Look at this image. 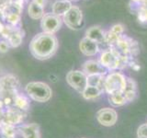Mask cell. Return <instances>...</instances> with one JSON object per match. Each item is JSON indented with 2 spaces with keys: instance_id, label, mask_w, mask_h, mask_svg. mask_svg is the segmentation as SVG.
<instances>
[{
  "instance_id": "6da1fadb",
  "label": "cell",
  "mask_w": 147,
  "mask_h": 138,
  "mask_svg": "<svg viewBox=\"0 0 147 138\" xmlns=\"http://www.w3.org/2000/svg\"><path fill=\"white\" fill-rule=\"evenodd\" d=\"M58 49V40L54 34L40 32L30 43L31 54L38 60H47L53 56Z\"/></svg>"
},
{
  "instance_id": "7a4b0ae2",
  "label": "cell",
  "mask_w": 147,
  "mask_h": 138,
  "mask_svg": "<svg viewBox=\"0 0 147 138\" xmlns=\"http://www.w3.org/2000/svg\"><path fill=\"white\" fill-rule=\"evenodd\" d=\"M127 76L121 71H109L104 79V92L108 95L122 93L126 86Z\"/></svg>"
},
{
  "instance_id": "3957f363",
  "label": "cell",
  "mask_w": 147,
  "mask_h": 138,
  "mask_svg": "<svg viewBox=\"0 0 147 138\" xmlns=\"http://www.w3.org/2000/svg\"><path fill=\"white\" fill-rule=\"evenodd\" d=\"M28 96L38 102H46L52 98L53 91L48 84L44 82H30L25 87Z\"/></svg>"
},
{
  "instance_id": "277c9868",
  "label": "cell",
  "mask_w": 147,
  "mask_h": 138,
  "mask_svg": "<svg viewBox=\"0 0 147 138\" xmlns=\"http://www.w3.org/2000/svg\"><path fill=\"white\" fill-rule=\"evenodd\" d=\"M62 20L64 24L70 30H77L82 28L84 24V16L81 8L77 6H73L67 13L64 15Z\"/></svg>"
},
{
  "instance_id": "5b68a950",
  "label": "cell",
  "mask_w": 147,
  "mask_h": 138,
  "mask_svg": "<svg viewBox=\"0 0 147 138\" xmlns=\"http://www.w3.org/2000/svg\"><path fill=\"white\" fill-rule=\"evenodd\" d=\"M63 20L53 13H45L40 20V28L43 32L50 34H54L61 29Z\"/></svg>"
},
{
  "instance_id": "8992f818",
  "label": "cell",
  "mask_w": 147,
  "mask_h": 138,
  "mask_svg": "<svg viewBox=\"0 0 147 138\" xmlns=\"http://www.w3.org/2000/svg\"><path fill=\"white\" fill-rule=\"evenodd\" d=\"M66 82L72 89L82 93L87 86V76L82 70H72L67 73Z\"/></svg>"
},
{
  "instance_id": "52a82bcc",
  "label": "cell",
  "mask_w": 147,
  "mask_h": 138,
  "mask_svg": "<svg viewBox=\"0 0 147 138\" xmlns=\"http://www.w3.org/2000/svg\"><path fill=\"white\" fill-rule=\"evenodd\" d=\"M96 120L99 124L106 127L115 125L118 121V113L112 108H102L96 112Z\"/></svg>"
},
{
  "instance_id": "ba28073f",
  "label": "cell",
  "mask_w": 147,
  "mask_h": 138,
  "mask_svg": "<svg viewBox=\"0 0 147 138\" xmlns=\"http://www.w3.org/2000/svg\"><path fill=\"white\" fill-rule=\"evenodd\" d=\"M79 50L86 56H96L101 52L100 45L86 37H84L79 43Z\"/></svg>"
},
{
  "instance_id": "9c48e42d",
  "label": "cell",
  "mask_w": 147,
  "mask_h": 138,
  "mask_svg": "<svg viewBox=\"0 0 147 138\" xmlns=\"http://www.w3.org/2000/svg\"><path fill=\"white\" fill-rule=\"evenodd\" d=\"M82 71L84 72L86 76L90 75H98V74H101V75H106L107 74V70L101 66L98 60H87L83 64Z\"/></svg>"
},
{
  "instance_id": "30bf717a",
  "label": "cell",
  "mask_w": 147,
  "mask_h": 138,
  "mask_svg": "<svg viewBox=\"0 0 147 138\" xmlns=\"http://www.w3.org/2000/svg\"><path fill=\"white\" fill-rule=\"evenodd\" d=\"M105 32L106 31H104V30L100 26L95 25L89 27L86 30L85 37L96 41L99 45H101V44H105Z\"/></svg>"
},
{
  "instance_id": "8fae6325",
  "label": "cell",
  "mask_w": 147,
  "mask_h": 138,
  "mask_svg": "<svg viewBox=\"0 0 147 138\" xmlns=\"http://www.w3.org/2000/svg\"><path fill=\"white\" fill-rule=\"evenodd\" d=\"M23 37H24V31H23L21 26L13 27L12 30L10 32V34H9V36L7 37V41H8L10 47L17 48L22 43Z\"/></svg>"
},
{
  "instance_id": "7c38bea8",
  "label": "cell",
  "mask_w": 147,
  "mask_h": 138,
  "mask_svg": "<svg viewBox=\"0 0 147 138\" xmlns=\"http://www.w3.org/2000/svg\"><path fill=\"white\" fill-rule=\"evenodd\" d=\"M72 7L73 4L71 1H68V0H56L52 6V13L60 18H63Z\"/></svg>"
},
{
  "instance_id": "4fadbf2b",
  "label": "cell",
  "mask_w": 147,
  "mask_h": 138,
  "mask_svg": "<svg viewBox=\"0 0 147 138\" xmlns=\"http://www.w3.org/2000/svg\"><path fill=\"white\" fill-rule=\"evenodd\" d=\"M20 85L18 79L13 75H6L0 77V89L5 91L14 90Z\"/></svg>"
},
{
  "instance_id": "5bb4252c",
  "label": "cell",
  "mask_w": 147,
  "mask_h": 138,
  "mask_svg": "<svg viewBox=\"0 0 147 138\" xmlns=\"http://www.w3.org/2000/svg\"><path fill=\"white\" fill-rule=\"evenodd\" d=\"M20 133L23 138H40V127L36 123L23 125L20 128Z\"/></svg>"
},
{
  "instance_id": "9a60e30c",
  "label": "cell",
  "mask_w": 147,
  "mask_h": 138,
  "mask_svg": "<svg viewBox=\"0 0 147 138\" xmlns=\"http://www.w3.org/2000/svg\"><path fill=\"white\" fill-rule=\"evenodd\" d=\"M122 93L125 96L128 102H131L135 99L137 94V84L134 79H132L131 77H127L126 86Z\"/></svg>"
},
{
  "instance_id": "2e32d148",
  "label": "cell",
  "mask_w": 147,
  "mask_h": 138,
  "mask_svg": "<svg viewBox=\"0 0 147 138\" xmlns=\"http://www.w3.org/2000/svg\"><path fill=\"white\" fill-rule=\"evenodd\" d=\"M44 7L40 6L34 1H32L29 3L28 5V15L30 18L34 20H41L42 17L44 16Z\"/></svg>"
},
{
  "instance_id": "e0dca14e",
  "label": "cell",
  "mask_w": 147,
  "mask_h": 138,
  "mask_svg": "<svg viewBox=\"0 0 147 138\" xmlns=\"http://www.w3.org/2000/svg\"><path fill=\"white\" fill-rule=\"evenodd\" d=\"M103 90L96 87H92V86H86V89L82 92V97L85 99L87 100H94L98 99L99 97L103 94Z\"/></svg>"
},
{
  "instance_id": "ac0fdd59",
  "label": "cell",
  "mask_w": 147,
  "mask_h": 138,
  "mask_svg": "<svg viewBox=\"0 0 147 138\" xmlns=\"http://www.w3.org/2000/svg\"><path fill=\"white\" fill-rule=\"evenodd\" d=\"M105 76L106 75H101V74L87 76V86H92V87H99V89H101L104 91V79H105Z\"/></svg>"
},
{
  "instance_id": "d6986e66",
  "label": "cell",
  "mask_w": 147,
  "mask_h": 138,
  "mask_svg": "<svg viewBox=\"0 0 147 138\" xmlns=\"http://www.w3.org/2000/svg\"><path fill=\"white\" fill-rule=\"evenodd\" d=\"M109 102L113 107H121L128 103L123 93H116L109 95Z\"/></svg>"
},
{
  "instance_id": "ffe728a7",
  "label": "cell",
  "mask_w": 147,
  "mask_h": 138,
  "mask_svg": "<svg viewBox=\"0 0 147 138\" xmlns=\"http://www.w3.org/2000/svg\"><path fill=\"white\" fill-rule=\"evenodd\" d=\"M15 104L18 108L21 110H27L29 108V101L23 96H17L15 99Z\"/></svg>"
},
{
  "instance_id": "44dd1931",
  "label": "cell",
  "mask_w": 147,
  "mask_h": 138,
  "mask_svg": "<svg viewBox=\"0 0 147 138\" xmlns=\"http://www.w3.org/2000/svg\"><path fill=\"white\" fill-rule=\"evenodd\" d=\"M139 7L138 10V20L142 23L147 22V5H142Z\"/></svg>"
},
{
  "instance_id": "7402d4cb",
  "label": "cell",
  "mask_w": 147,
  "mask_h": 138,
  "mask_svg": "<svg viewBox=\"0 0 147 138\" xmlns=\"http://www.w3.org/2000/svg\"><path fill=\"white\" fill-rule=\"evenodd\" d=\"M2 133L6 138H14L15 137V131L10 124H6L2 129Z\"/></svg>"
},
{
  "instance_id": "603a6c76",
  "label": "cell",
  "mask_w": 147,
  "mask_h": 138,
  "mask_svg": "<svg viewBox=\"0 0 147 138\" xmlns=\"http://www.w3.org/2000/svg\"><path fill=\"white\" fill-rule=\"evenodd\" d=\"M124 26L121 23H117V24H114L113 26H111V28L109 29V31L112 32L113 34L117 35V36H121L124 33Z\"/></svg>"
},
{
  "instance_id": "cb8c5ba5",
  "label": "cell",
  "mask_w": 147,
  "mask_h": 138,
  "mask_svg": "<svg viewBox=\"0 0 147 138\" xmlns=\"http://www.w3.org/2000/svg\"><path fill=\"white\" fill-rule=\"evenodd\" d=\"M138 138H147V122L140 125L137 129Z\"/></svg>"
},
{
  "instance_id": "d4e9b609",
  "label": "cell",
  "mask_w": 147,
  "mask_h": 138,
  "mask_svg": "<svg viewBox=\"0 0 147 138\" xmlns=\"http://www.w3.org/2000/svg\"><path fill=\"white\" fill-rule=\"evenodd\" d=\"M9 48H10V45H9L7 40H0V53H7L9 50Z\"/></svg>"
},
{
  "instance_id": "484cf974",
  "label": "cell",
  "mask_w": 147,
  "mask_h": 138,
  "mask_svg": "<svg viewBox=\"0 0 147 138\" xmlns=\"http://www.w3.org/2000/svg\"><path fill=\"white\" fill-rule=\"evenodd\" d=\"M128 66H130L131 68H132L133 70H135V71H138V70H140V69H141V66H140L139 63H138L134 58H131L130 60Z\"/></svg>"
},
{
  "instance_id": "4316f807",
  "label": "cell",
  "mask_w": 147,
  "mask_h": 138,
  "mask_svg": "<svg viewBox=\"0 0 147 138\" xmlns=\"http://www.w3.org/2000/svg\"><path fill=\"white\" fill-rule=\"evenodd\" d=\"M9 2H11V0H0V10H1L5 6H7Z\"/></svg>"
},
{
  "instance_id": "83f0119b",
  "label": "cell",
  "mask_w": 147,
  "mask_h": 138,
  "mask_svg": "<svg viewBox=\"0 0 147 138\" xmlns=\"http://www.w3.org/2000/svg\"><path fill=\"white\" fill-rule=\"evenodd\" d=\"M32 1H34L35 3H37L40 6L45 7V5H46V0H32Z\"/></svg>"
},
{
  "instance_id": "f1b7e54d",
  "label": "cell",
  "mask_w": 147,
  "mask_h": 138,
  "mask_svg": "<svg viewBox=\"0 0 147 138\" xmlns=\"http://www.w3.org/2000/svg\"><path fill=\"white\" fill-rule=\"evenodd\" d=\"M3 27H4V23L1 20H0V37H1V31H2Z\"/></svg>"
},
{
  "instance_id": "f546056e",
  "label": "cell",
  "mask_w": 147,
  "mask_h": 138,
  "mask_svg": "<svg viewBox=\"0 0 147 138\" xmlns=\"http://www.w3.org/2000/svg\"><path fill=\"white\" fill-rule=\"evenodd\" d=\"M132 1L136 4H142V2L144 1V0H132Z\"/></svg>"
},
{
  "instance_id": "4dcf8cb0",
  "label": "cell",
  "mask_w": 147,
  "mask_h": 138,
  "mask_svg": "<svg viewBox=\"0 0 147 138\" xmlns=\"http://www.w3.org/2000/svg\"><path fill=\"white\" fill-rule=\"evenodd\" d=\"M0 138H6V137H5V135L2 133V132H0Z\"/></svg>"
},
{
  "instance_id": "1f68e13d",
  "label": "cell",
  "mask_w": 147,
  "mask_h": 138,
  "mask_svg": "<svg viewBox=\"0 0 147 138\" xmlns=\"http://www.w3.org/2000/svg\"><path fill=\"white\" fill-rule=\"evenodd\" d=\"M68 1H71L72 2V1H76V0H68Z\"/></svg>"
}]
</instances>
